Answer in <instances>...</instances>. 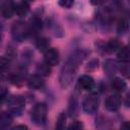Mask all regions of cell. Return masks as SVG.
I'll list each match as a JSON object with an SVG mask.
<instances>
[{"label":"cell","mask_w":130,"mask_h":130,"mask_svg":"<svg viewBox=\"0 0 130 130\" xmlns=\"http://www.w3.org/2000/svg\"><path fill=\"white\" fill-rule=\"evenodd\" d=\"M42 26H43V23H42V20L40 17L38 16H35L30 19V31L31 30H35V31H39L40 29H42Z\"/></svg>","instance_id":"cell-18"},{"label":"cell","mask_w":130,"mask_h":130,"mask_svg":"<svg viewBox=\"0 0 130 130\" xmlns=\"http://www.w3.org/2000/svg\"><path fill=\"white\" fill-rule=\"evenodd\" d=\"M27 85L31 89H40L44 85V80L39 75H31L27 80Z\"/></svg>","instance_id":"cell-10"},{"label":"cell","mask_w":130,"mask_h":130,"mask_svg":"<svg viewBox=\"0 0 130 130\" xmlns=\"http://www.w3.org/2000/svg\"><path fill=\"white\" fill-rule=\"evenodd\" d=\"M15 12V4L12 2H4L1 6V13L5 18L12 17Z\"/></svg>","instance_id":"cell-9"},{"label":"cell","mask_w":130,"mask_h":130,"mask_svg":"<svg viewBox=\"0 0 130 130\" xmlns=\"http://www.w3.org/2000/svg\"><path fill=\"white\" fill-rule=\"evenodd\" d=\"M77 84L83 90H90V89H92V87L94 85V81H93V78L91 76L82 75V76L79 77Z\"/></svg>","instance_id":"cell-8"},{"label":"cell","mask_w":130,"mask_h":130,"mask_svg":"<svg viewBox=\"0 0 130 130\" xmlns=\"http://www.w3.org/2000/svg\"><path fill=\"white\" fill-rule=\"evenodd\" d=\"M9 62H10V59H7L5 57L1 58V70H2V72L6 71V69L9 66Z\"/></svg>","instance_id":"cell-24"},{"label":"cell","mask_w":130,"mask_h":130,"mask_svg":"<svg viewBox=\"0 0 130 130\" xmlns=\"http://www.w3.org/2000/svg\"><path fill=\"white\" fill-rule=\"evenodd\" d=\"M121 72L126 75L127 77H130V64H124L122 67H121Z\"/></svg>","instance_id":"cell-25"},{"label":"cell","mask_w":130,"mask_h":130,"mask_svg":"<svg viewBox=\"0 0 130 130\" xmlns=\"http://www.w3.org/2000/svg\"><path fill=\"white\" fill-rule=\"evenodd\" d=\"M118 59L123 63H128L130 61V48L121 47V49L118 51Z\"/></svg>","instance_id":"cell-15"},{"label":"cell","mask_w":130,"mask_h":130,"mask_svg":"<svg viewBox=\"0 0 130 130\" xmlns=\"http://www.w3.org/2000/svg\"><path fill=\"white\" fill-rule=\"evenodd\" d=\"M30 32L29 26L24 21H16L11 26V35L15 41L22 42L24 41Z\"/></svg>","instance_id":"cell-2"},{"label":"cell","mask_w":130,"mask_h":130,"mask_svg":"<svg viewBox=\"0 0 130 130\" xmlns=\"http://www.w3.org/2000/svg\"><path fill=\"white\" fill-rule=\"evenodd\" d=\"M24 99L20 95L12 96L8 100V110L12 115H20L24 109Z\"/></svg>","instance_id":"cell-5"},{"label":"cell","mask_w":130,"mask_h":130,"mask_svg":"<svg viewBox=\"0 0 130 130\" xmlns=\"http://www.w3.org/2000/svg\"><path fill=\"white\" fill-rule=\"evenodd\" d=\"M128 29V21L126 19H121L119 22H118V25H117V31L120 34V35H123L127 31Z\"/></svg>","instance_id":"cell-21"},{"label":"cell","mask_w":130,"mask_h":130,"mask_svg":"<svg viewBox=\"0 0 130 130\" xmlns=\"http://www.w3.org/2000/svg\"><path fill=\"white\" fill-rule=\"evenodd\" d=\"M112 87L113 89H115L116 91L118 92H121V91H124L126 89V82L120 78V77H116L113 79L112 81Z\"/></svg>","instance_id":"cell-16"},{"label":"cell","mask_w":130,"mask_h":130,"mask_svg":"<svg viewBox=\"0 0 130 130\" xmlns=\"http://www.w3.org/2000/svg\"><path fill=\"white\" fill-rule=\"evenodd\" d=\"M37 71L39 74L43 75V76H47V75H50L51 73V68L50 66L47 64V63H41L38 65L37 67Z\"/></svg>","instance_id":"cell-19"},{"label":"cell","mask_w":130,"mask_h":130,"mask_svg":"<svg viewBox=\"0 0 130 130\" xmlns=\"http://www.w3.org/2000/svg\"><path fill=\"white\" fill-rule=\"evenodd\" d=\"M121 49V44L118 40H110L106 45H105V51L107 53H114L118 50Z\"/></svg>","instance_id":"cell-13"},{"label":"cell","mask_w":130,"mask_h":130,"mask_svg":"<svg viewBox=\"0 0 130 130\" xmlns=\"http://www.w3.org/2000/svg\"><path fill=\"white\" fill-rule=\"evenodd\" d=\"M122 100L119 94H111L105 101V108L110 112H116L121 106Z\"/></svg>","instance_id":"cell-6"},{"label":"cell","mask_w":130,"mask_h":130,"mask_svg":"<svg viewBox=\"0 0 130 130\" xmlns=\"http://www.w3.org/2000/svg\"><path fill=\"white\" fill-rule=\"evenodd\" d=\"M2 102H4V100L6 99V90H5V88H3L2 89Z\"/></svg>","instance_id":"cell-29"},{"label":"cell","mask_w":130,"mask_h":130,"mask_svg":"<svg viewBox=\"0 0 130 130\" xmlns=\"http://www.w3.org/2000/svg\"><path fill=\"white\" fill-rule=\"evenodd\" d=\"M65 121H66V117L64 113H61L57 119L56 122V126H55V130H64L65 128Z\"/></svg>","instance_id":"cell-20"},{"label":"cell","mask_w":130,"mask_h":130,"mask_svg":"<svg viewBox=\"0 0 130 130\" xmlns=\"http://www.w3.org/2000/svg\"><path fill=\"white\" fill-rule=\"evenodd\" d=\"M126 105L128 107H130V92L127 94V98H126Z\"/></svg>","instance_id":"cell-30"},{"label":"cell","mask_w":130,"mask_h":130,"mask_svg":"<svg viewBox=\"0 0 130 130\" xmlns=\"http://www.w3.org/2000/svg\"><path fill=\"white\" fill-rule=\"evenodd\" d=\"M9 80L12 84L15 85H20L22 83V77L18 73H12L9 75Z\"/></svg>","instance_id":"cell-22"},{"label":"cell","mask_w":130,"mask_h":130,"mask_svg":"<svg viewBox=\"0 0 130 130\" xmlns=\"http://www.w3.org/2000/svg\"><path fill=\"white\" fill-rule=\"evenodd\" d=\"M12 123V118L10 116V114L8 113H2L1 117H0V128L1 130H6L10 127Z\"/></svg>","instance_id":"cell-14"},{"label":"cell","mask_w":130,"mask_h":130,"mask_svg":"<svg viewBox=\"0 0 130 130\" xmlns=\"http://www.w3.org/2000/svg\"><path fill=\"white\" fill-rule=\"evenodd\" d=\"M80 61H82L81 55H77L75 54L74 56L70 57L67 62L64 64V66L61 69V74H60V84L62 87H67L68 85L71 84L77 68H78V64L80 63Z\"/></svg>","instance_id":"cell-1"},{"label":"cell","mask_w":130,"mask_h":130,"mask_svg":"<svg viewBox=\"0 0 130 130\" xmlns=\"http://www.w3.org/2000/svg\"><path fill=\"white\" fill-rule=\"evenodd\" d=\"M60 56L58 50L54 48H50L46 53H45V63H47L49 66H55L59 63Z\"/></svg>","instance_id":"cell-7"},{"label":"cell","mask_w":130,"mask_h":130,"mask_svg":"<svg viewBox=\"0 0 130 130\" xmlns=\"http://www.w3.org/2000/svg\"><path fill=\"white\" fill-rule=\"evenodd\" d=\"M59 4L64 7V8H70L73 5V1H69V0H65V1H59Z\"/></svg>","instance_id":"cell-26"},{"label":"cell","mask_w":130,"mask_h":130,"mask_svg":"<svg viewBox=\"0 0 130 130\" xmlns=\"http://www.w3.org/2000/svg\"><path fill=\"white\" fill-rule=\"evenodd\" d=\"M12 130H28V128H27L25 125H17V126H15Z\"/></svg>","instance_id":"cell-28"},{"label":"cell","mask_w":130,"mask_h":130,"mask_svg":"<svg viewBox=\"0 0 130 130\" xmlns=\"http://www.w3.org/2000/svg\"><path fill=\"white\" fill-rule=\"evenodd\" d=\"M99 105H100L99 96L95 93H90L84 99L82 103V109L87 114H93L94 112L98 111Z\"/></svg>","instance_id":"cell-4"},{"label":"cell","mask_w":130,"mask_h":130,"mask_svg":"<svg viewBox=\"0 0 130 130\" xmlns=\"http://www.w3.org/2000/svg\"><path fill=\"white\" fill-rule=\"evenodd\" d=\"M68 130H83V124L80 121H74L68 126Z\"/></svg>","instance_id":"cell-23"},{"label":"cell","mask_w":130,"mask_h":130,"mask_svg":"<svg viewBox=\"0 0 130 130\" xmlns=\"http://www.w3.org/2000/svg\"><path fill=\"white\" fill-rule=\"evenodd\" d=\"M29 11V3L26 1H21L15 4V13L19 16H24Z\"/></svg>","instance_id":"cell-12"},{"label":"cell","mask_w":130,"mask_h":130,"mask_svg":"<svg viewBox=\"0 0 130 130\" xmlns=\"http://www.w3.org/2000/svg\"><path fill=\"white\" fill-rule=\"evenodd\" d=\"M49 45H50V42L47 38H39L36 42V47L39 51L41 52H47L49 50Z\"/></svg>","instance_id":"cell-17"},{"label":"cell","mask_w":130,"mask_h":130,"mask_svg":"<svg viewBox=\"0 0 130 130\" xmlns=\"http://www.w3.org/2000/svg\"><path fill=\"white\" fill-rule=\"evenodd\" d=\"M47 105L44 103L37 104L31 111V120L37 125H43L47 118Z\"/></svg>","instance_id":"cell-3"},{"label":"cell","mask_w":130,"mask_h":130,"mask_svg":"<svg viewBox=\"0 0 130 130\" xmlns=\"http://www.w3.org/2000/svg\"><path fill=\"white\" fill-rule=\"evenodd\" d=\"M121 130H130V121L124 122L121 127Z\"/></svg>","instance_id":"cell-27"},{"label":"cell","mask_w":130,"mask_h":130,"mask_svg":"<svg viewBox=\"0 0 130 130\" xmlns=\"http://www.w3.org/2000/svg\"><path fill=\"white\" fill-rule=\"evenodd\" d=\"M104 69H105V72L107 73L108 76H113L118 70V64H117L116 61L109 59L105 62Z\"/></svg>","instance_id":"cell-11"}]
</instances>
